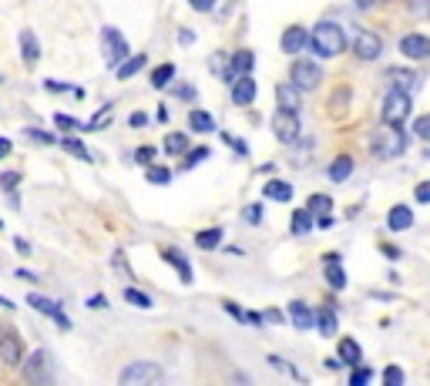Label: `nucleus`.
Instances as JSON below:
<instances>
[{"mask_svg": "<svg viewBox=\"0 0 430 386\" xmlns=\"http://www.w3.org/2000/svg\"><path fill=\"white\" fill-rule=\"evenodd\" d=\"M279 44H282V51H286V54H299V51L309 44V31H303V27H286Z\"/></svg>", "mask_w": 430, "mask_h": 386, "instance_id": "nucleus-14", "label": "nucleus"}, {"mask_svg": "<svg viewBox=\"0 0 430 386\" xmlns=\"http://www.w3.org/2000/svg\"><path fill=\"white\" fill-rule=\"evenodd\" d=\"M309 229H313V212H309V208L292 212V232H296V235H306Z\"/></svg>", "mask_w": 430, "mask_h": 386, "instance_id": "nucleus-27", "label": "nucleus"}, {"mask_svg": "<svg viewBox=\"0 0 430 386\" xmlns=\"http://www.w3.org/2000/svg\"><path fill=\"white\" fill-rule=\"evenodd\" d=\"M266 319H269V323H282V312H276V309H273V312H266Z\"/></svg>", "mask_w": 430, "mask_h": 386, "instance_id": "nucleus-60", "label": "nucleus"}, {"mask_svg": "<svg viewBox=\"0 0 430 386\" xmlns=\"http://www.w3.org/2000/svg\"><path fill=\"white\" fill-rule=\"evenodd\" d=\"M380 252H384L386 259H400V248H397V246H384Z\"/></svg>", "mask_w": 430, "mask_h": 386, "instance_id": "nucleus-55", "label": "nucleus"}, {"mask_svg": "<svg viewBox=\"0 0 430 386\" xmlns=\"http://www.w3.org/2000/svg\"><path fill=\"white\" fill-rule=\"evenodd\" d=\"M188 124H192V131H199V135H212L215 131V118L209 111H192V114H188Z\"/></svg>", "mask_w": 430, "mask_h": 386, "instance_id": "nucleus-23", "label": "nucleus"}, {"mask_svg": "<svg viewBox=\"0 0 430 386\" xmlns=\"http://www.w3.org/2000/svg\"><path fill=\"white\" fill-rule=\"evenodd\" d=\"M380 51H384V41L377 37L373 31H360L353 41V54L360 61H377L380 58Z\"/></svg>", "mask_w": 430, "mask_h": 386, "instance_id": "nucleus-9", "label": "nucleus"}, {"mask_svg": "<svg viewBox=\"0 0 430 386\" xmlns=\"http://www.w3.org/2000/svg\"><path fill=\"white\" fill-rule=\"evenodd\" d=\"M226 309H229V312L235 316V319H246V312H242V309L235 306V302H226Z\"/></svg>", "mask_w": 430, "mask_h": 386, "instance_id": "nucleus-57", "label": "nucleus"}, {"mask_svg": "<svg viewBox=\"0 0 430 386\" xmlns=\"http://www.w3.org/2000/svg\"><path fill=\"white\" fill-rule=\"evenodd\" d=\"M155 380H162V366H155V363H131V366H124L118 373V383H124V386L155 383Z\"/></svg>", "mask_w": 430, "mask_h": 386, "instance_id": "nucleus-6", "label": "nucleus"}, {"mask_svg": "<svg viewBox=\"0 0 430 386\" xmlns=\"http://www.w3.org/2000/svg\"><path fill=\"white\" fill-rule=\"evenodd\" d=\"M390 81L397 84L400 91H414V84H417V77L407 74V71H390Z\"/></svg>", "mask_w": 430, "mask_h": 386, "instance_id": "nucleus-35", "label": "nucleus"}, {"mask_svg": "<svg viewBox=\"0 0 430 386\" xmlns=\"http://www.w3.org/2000/svg\"><path fill=\"white\" fill-rule=\"evenodd\" d=\"M306 208L313 215H330V208H333V199H326V195H313L306 201Z\"/></svg>", "mask_w": 430, "mask_h": 386, "instance_id": "nucleus-31", "label": "nucleus"}, {"mask_svg": "<svg viewBox=\"0 0 430 386\" xmlns=\"http://www.w3.org/2000/svg\"><path fill=\"white\" fill-rule=\"evenodd\" d=\"M101 51H105V61L111 67H122L128 61V41L122 37V31H115V27H105L101 31Z\"/></svg>", "mask_w": 430, "mask_h": 386, "instance_id": "nucleus-4", "label": "nucleus"}, {"mask_svg": "<svg viewBox=\"0 0 430 386\" xmlns=\"http://www.w3.org/2000/svg\"><path fill=\"white\" fill-rule=\"evenodd\" d=\"M289 319H292L296 329H303V333H306L309 326L316 323V312H313L306 302H289Z\"/></svg>", "mask_w": 430, "mask_h": 386, "instance_id": "nucleus-19", "label": "nucleus"}, {"mask_svg": "<svg viewBox=\"0 0 430 386\" xmlns=\"http://www.w3.org/2000/svg\"><path fill=\"white\" fill-rule=\"evenodd\" d=\"M350 171H353V158H350V154H339V158L330 161V171H326V175H330V182H346Z\"/></svg>", "mask_w": 430, "mask_h": 386, "instance_id": "nucleus-21", "label": "nucleus"}, {"mask_svg": "<svg viewBox=\"0 0 430 386\" xmlns=\"http://www.w3.org/2000/svg\"><path fill=\"white\" fill-rule=\"evenodd\" d=\"M54 124L61 128L64 135H67V131H74V128H81V124H77L74 118H71V114H54Z\"/></svg>", "mask_w": 430, "mask_h": 386, "instance_id": "nucleus-42", "label": "nucleus"}, {"mask_svg": "<svg viewBox=\"0 0 430 386\" xmlns=\"http://www.w3.org/2000/svg\"><path fill=\"white\" fill-rule=\"evenodd\" d=\"M403 148H407V138L397 124L384 121L380 131H373V154L377 158H397V154H403Z\"/></svg>", "mask_w": 430, "mask_h": 386, "instance_id": "nucleus-2", "label": "nucleus"}, {"mask_svg": "<svg viewBox=\"0 0 430 386\" xmlns=\"http://www.w3.org/2000/svg\"><path fill=\"white\" fill-rule=\"evenodd\" d=\"M309 47L320 54V58H337L346 51V37L339 31V24L333 20H320L313 31H309Z\"/></svg>", "mask_w": 430, "mask_h": 386, "instance_id": "nucleus-1", "label": "nucleus"}, {"mask_svg": "<svg viewBox=\"0 0 430 386\" xmlns=\"http://www.w3.org/2000/svg\"><path fill=\"white\" fill-rule=\"evenodd\" d=\"M322 77V67L316 61H306V58H296L289 67V81L299 88V91H313L316 84H320Z\"/></svg>", "mask_w": 430, "mask_h": 386, "instance_id": "nucleus-3", "label": "nucleus"}, {"mask_svg": "<svg viewBox=\"0 0 430 386\" xmlns=\"http://www.w3.org/2000/svg\"><path fill=\"white\" fill-rule=\"evenodd\" d=\"M178 98L192 101V98H195V88H192V84H182V88H178Z\"/></svg>", "mask_w": 430, "mask_h": 386, "instance_id": "nucleus-51", "label": "nucleus"}, {"mask_svg": "<svg viewBox=\"0 0 430 386\" xmlns=\"http://www.w3.org/2000/svg\"><path fill=\"white\" fill-rule=\"evenodd\" d=\"M20 58H24L27 67H34V64L41 61V44H37V37H34L31 31L20 34Z\"/></svg>", "mask_w": 430, "mask_h": 386, "instance_id": "nucleus-20", "label": "nucleus"}, {"mask_svg": "<svg viewBox=\"0 0 430 386\" xmlns=\"http://www.w3.org/2000/svg\"><path fill=\"white\" fill-rule=\"evenodd\" d=\"M246 319H249L252 326H256V329H259V326L266 323V316H259V312H246Z\"/></svg>", "mask_w": 430, "mask_h": 386, "instance_id": "nucleus-54", "label": "nucleus"}, {"mask_svg": "<svg viewBox=\"0 0 430 386\" xmlns=\"http://www.w3.org/2000/svg\"><path fill=\"white\" fill-rule=\"evenodd\" d=\"M61 148H64V152H71V154H77L81 161H94V154L88 152V148H84V141H81V138H74L71 131H67V135H64V138H61Z\"/></svg>", "mask_w": 430, "mask_h": 386, "instance_id": "nucleus-24", "label": "nucleus"}, {"mask_svg": "<svg viewBox=\"0 0 430 386\" xmlns=\"http://www.w3.org/2000/svg\"><path fill=\"white\" fill-rule=\"evenodd\" d=\"M414 199L420 201V205H430V182H420V185L414 188Z\"/></svg>", "mask_w": 430, "mask_h": 386, "instance_id": "nucleus-45", "label": "nucleus"}, {"mask_svg": "<svg viewBox=\"0 0 430 386\" xmlns=\"http://www.w3.org/2000/svg\"><path fill=\"white\" fill-rule=\"evenodd\" d=\"M195 246L205 248V252H209V248H219V246H222V229H205V232H199V235H195Z\"/></svg>", "mask_w": 430, "mask_h": 386, "instance_id": "nucleus-26", "label": "nucleus"}, {"mask_svg": "<svg viewBox=\"0 0 430 386\" xmlns=\"http://www.w3.org/2000/svg\"><path fill=\"white\" fill-rule=\"evenodd\" d=\"M0 229H4V222H0Z\"/></svg>", "mask_w": 430, "mask_h": 386, "instance_id": "nucleus-63", "label": "nucleus"}, {"mask_svg": "<svg viewBox=\"0 0 430 386\" xmlns=\"http://www.w3.org/2000/svg\"><path fill=\"white\" fill-rule=\"evenodd\" d=\"M414 135L417 138H424V141H430V114H424V118H417L414 121Z\"/></svg>", "mask_w": 430, "mask_h": 386, "instance_id": "nucleus-39", "label": "nucleus"}, {"mask_svg": "<svg viewBox=\"0 0 430 386\" xmlns=\"http://www.w3.org/2000/svg\"><path fill=\"white\" fill-rule=\"evenodd\" d=\"M135 158H138L141 165H152V161H155V148H138V152H135Z\"/></svg>", "mask_w": 430, "mask_h": 386, "instance_id": "nucleus-46", "label": "nucleus"}, {"mask_svg": "<svg viewBox=\"0 0 430 386\" xmlns=\"http://www.w3.org/2000/svg\"><path fill=\"white\" fill-rule=\"evenodd\" d=\"M17 185H20V175H17V171H4V175H0V188H4V192H14Z\"/></svg>", "mask_w": 430, "mask_h": 386, "instance_id": "nucleus-40", "label": "nucleus"}, {"mask_svg": "<svg viewBox=\"0 0 430 386\" xmlns=\"http://www.w3.org/2000/svg\"><path fill=\"white\" fill-rule=\"evenodd\" d=\"M273 135H276L282 145H292V141L299 138V118H296V111L279 108V114L273 118Z\"/></svg>", "mask_w": 430, "mask_h": 386, "instance_id": "nucleus-7", "label": "nucleus"}, {"mask_svg": "<svg viewBox=\"0 0 430 386\" xmlns=\"http://www.w3.org/2000/svg\"><path fill=\"white\" fill-rule=\"evenodd\" d=\"M222 138L229 141V145H232V148H235V152H239V154H246V152H249V148H246V141H242V138H232L229 131H226V135H222Z\"/></svg>", "mask_w": 430, "mask_h": 386, "instance_id": "nucleus-47", "label": "nucleus"}, {"mask_svg": "<svg viewBox=\"0 0 430 386\" xmlns=\"http://www.w3.org/2000/svg\"><path fill=\"white\" fill-rule=\"evenodd\" d=\"M0 359L7 366H20L24 363V342H20V336L14 329H4V336H0Z\"/></svg>", "mask_w": 430, "mask_h": 386, "instance_id": "nucleus-8", "label": "nucleus"}, {"mask_svg": "<svg viewBox=\"0 0 430 386\" xmlns=\"http://www.w3.org/2000/svg\"><path fill=\"white\" fill-rule=\"evenodd\" d=\"M276 105L279 108H286V111H296L299 114V105H303V98H299V88L296 84H279L276 88Z\"/></svg>", "mask_w": 430, "mask_h": 386, "instance_id": "nucleus-16", "label": "nucleus"}, {"mask_svg": "<svg viewBox=\"0 0 430 386\" xmlns=\"http://www.w3.org/2000/svg\"><path fill=\"white\" fill-rule=\"evenodd\" d=\"M171 77H175V64H162V67H158V71L152 74V84L158 88V91H162V88L169 84Z\"/></svg>", "mask_w": 430, "mask_h": 386, "instance_id": "nucleus-34", "label": "nucleus"}, {"mask_svg": "<svg viewBox=\"0 0 430 386\" xmlns=\"http://www.w3.org/2000/svg\"><path fill=\"white\" fill-rule=\"evenodd\" d=\"M427 158H430V148H427Z\"/></svg>", "mask_w": 430, "mask_h": 386, "instance_id": "nucleus-62", "label": "nucleus"}, {"mask_svg": "<svg viewBox=\"0 0 430 386\" xmlns=\"http://www.w3.org/2000/svg\"><path fill=\"white\" fill-rule=\"evenodd\" d=\"M145 175H148V182H155V185H169V182H171V171L169 168H148Z\"/></svg>", "mask_w": 430, "mask_h": 386, "instance_id": "nucleus-36", "label": "nucleus"}, {"mask_svg": "<svg viewBox=\"0 0 430 386\" xmlns=\"http://www.w3.org/2000/svg\"><path fill=\"white\" fill-rule=\"evenodd\" d=\"M88 309H107V299L101 293H98V295H88Z\"/></svg>", "mask_w": 430, "mask_h": 386, "instance_id": "nucleus-48", "label": "nucleus"}, {"mask_svg": "<svg viewBox=\"0 0 430 386\" xmlns=\"http://www.w3.org/2000/svg\"><path fill=\"white\" fill-rule=\"evenodd\" d=\"M145 64H148V58H145V54H135V58H128V61L122 64V67H115V74L122 77V81H128V77H135L141 71V67H145Z\"/></svg>", "mask_w": 430, "mask_h": 386, "instance_id": "nucleus-25", "label": "nucleus"}, {"mask_svg": "<svg viewBox=\"0 0 430 386\" xmlns=\"http://www.w3.org/2000/svg\"><path fill=\"white\" fill-rule=\"evenodd\" d=\"M14 246L20 255H31V246H27V239H14Z\"/></svg>", "mask_w": 430, "mask_h": 386, "instance_id": "nucleus-52", "label": "nucleus"}, {"mask_svg": "<svg viewBox=\"0 0 430 386\" xmlns=\"http://www.w3.org/2000/svg\"><path fill=\"white\" fill-rule=\"evenodd\" d=\"M316 326H320L322 336H337V316H333L330 309H320V312H316Z\"/></svg>", "mask_w": 430, "mask_h": 386, "instance_id": "nucleus-28", "label": "nucleus"}, {"mask_svg": "<svg viewBox=\"0 0 430 386\" xmlns=\"http://www.w3.org/2000/svg\"><path fill=\"white\" fill-rule=\"evenodd\" d=\"M209 158V148H195V152L185 154V168H192V165H199V161H205Z\"/></svg>", "mask_w": 430, "mask_h": 386, "instance_id": "nucleus-43", "label": "nucleus"}, {"mask_svg": "<svg viewBox=\"0 0 430 386\" xmlns=\"http://www.w3.org/2000/svg\"><path fill=\"white\" fill-rule=\"evenodd\" d=\"M11 148H14V145H11V138H0V158H7V154H11Z\"/></svg>", "mask_w": 430, "mask_h": 386, "instance_id": "nucleus-56", "label": "nucleus"}, {"mask_svg": "<svg viewBox=\"0 0 430 386\" xmlns=\"http://www.w3.org/2000/svg\"><path fill=\"white\" fill-rule=\"evenodd\" d=\"M188 4H192L195 11H212L215 7V0H188Z\"/></svg>", "mask_w": 430, "mask_h": 386, "instance_id": "nucleus-50", "label": "nucleus"}, {"mask_svg": "<svg viewBox=\"0 0 430 386\" xmlns=\"http://www.w3.org/2000/svg\"><path fill=\"white\" fill-rule=\"evenodd\" d=\"M145 124H148V114H145V111H135V114H131V128H145Z\"/></svg>", "mask_w": 430, "mask_h": 386, "instance_id": "nucleus-49", "label": "nucleus"}, {"mask_svg": "<svg viewBox=\"0 0 430 386\" xmlns=\"http://www.w3.org/2000/svg\"><path fill=\"white\" fill-rule=\"evenodd\" d=\"M339 359L346 363V366H360L363 363V350H360V342L356 340H339Z\"/></svg>", "mask_w": 430, "mask_h": 386, "instance_id": "nucleus-22", "label": "nucleus"}, {"mask_svg": "<svg viewBox=\"0 0 430 386\" xmlns=\"http://www.w3.org/2000/svg\"><path fill=\"white\" fill-rule=\"evenodd\" d=\"M165 152L169 154H188V138H185L182 131L169 135V138H165Z\"/></svg>", "mask_w": 430, "mask_h": 386, "instance_id": "nucleus-30", "label": "nucleus"}, {"mask_svg": "<svg viewBox=\"0 0 430 386\" xmlns=\"http://www.w3.org/2000/svg\"><path fill=\"white\" fill-rule=\"evenodd\" d=\"M0 306H4V309H14V302H11V299H4V295H0Z\"/></svg>", "mask_w": 430, "mask_h": 386, "instance_id": "nucleus-61", "label": "nucleus"}, {"mask_svg": "<svg viewBox=\"0 0 430 386\" xmlns=\"http://www.w3.org/2000/svg\"><path fill=\"white\" fill-rule=\"evenodd\" d=\"M384 383L386 386H403V370H400V366H386V370H384Z\"/></svg>", "mask_w": 430, "mask_h": 386, "instance_id": "nucleus-37", "label": "nucleus"}, {"mask_svg": "<svg viewBox=\"0 0 430 386\" xmlns=\"http://www.w3.org/2000/svg\"><path fill=\"white\" fill-rule=\"evenodd\" d=\"M27 302H31V306L37 309V312H44V316H51V319H54V323L61 326V329H71V319H67V316H64L61 309H58V302H51V299H44V295H37V293L27 295Z\"/></svg>", "mask_w": 430, "mask_h": 386, "instance_id": "nucleus-12", "label": "nucleus"}, {"mask_svg": "<svg viewBox=\"0 0 430 386\" xmlns=\"http://www.w3.org/2000/svg\"><path fill=\"white\" fill-rule=\"evenodd\" d=\"M252 67H256V54H252L249 47H242V51H235V54H232V71L226 77H229V81H235V77L249 74Z\"/></svg>", "mask_w": 430, "mask_h": 386, "instance_id": "nucleus-15", "label": "nucleus"}, {"mask_svg": "<svg viewBox=\"0 0 430 386\" xmlns=\"http://www.w3.org/2000/svg\"><path fill=\"white\" fill-rule=\"evenodd\" d=\"M178 41H182L185 47H188V44H192V41H195V34H192V31H178Z\"/></svg>", "mask_w": 430, "mask_h": 386, "instance_id": "nucleus-58", "label": "nucleus"}, {"mask_svg": "<svg viewBox=\"0 0 430 386\" xmlns=\"http://www.w3.org/2000/svg\"><path fill=\"white\" fill-rule=\"evenodd\" d=\"M403 118H410V94L393 88V91L384 98V121L386 124H400Z\"/></svg>", "mask_w": 430, "mask_h": 386, "instance_id": "nucleus-5", "label": "nucleus"}, {"mask_svg": "<svg viewBox=\"0 0 430 386\" xmlns=\"http://www.w3.org/2000/svg\"><path fill=\"white\" fill-rule=\"evenodd\" d=\"M414 225V212H410V205H393L390 212H386V229L390 232H407Z\"/></svg>", "mask_w": 430, "mask_h": 386, "instance_id": "nucleus-13", "label": "nucleus"}, {"mask_svg": "<svg viewBox=\"0 0 430 386\" xmlns=\"http://www.w3.org/2000/svg\"><path fill=\"white\" fill-rule=\"evenodd\" d=\"M370 376H373V373H370L367 366H356V370L350 373V386H367Z\"/></svg>", "mask_w": 430, "mask_h": 386, "instance_id": "nucleus-38", "label": "nucleus"}, {"mask_svg": "<svg viewBox=\"0 0 430 386\" xmlns=\"http://www.w3.org/2000/svg\"><path fill=\"white\" fill-rule=\"evenodd\" d=\"M400 51L410 61H424V58H430V37H424V34H407L400 41Z\"/></svg>", "mask_w": 430, "mask_h": 386, "instance_id": "nucleus-11", "label": "nucleus"}, {"mask_svg": "<svg viewBox=\"0 0 430 386\" xmlns=\"http://www.w3.org/2000/svg\"><path fill=\"white\" fill-rule=\"evenodd\" d=\"M262 199H269V201H289L292 199V185H289V182H282V178H269V182L262 185Z\"/></svg>", "mask_w": 430, "mask_h": 386, "instance_id": "nucleus-17", "label": "nucleus"}, {"mask_svg": "<svg viewBox=\"0 0 430 386\" xmlns=\"http://www.w3.org/2000/svg\"><path fill=\"white\" fill-rule=\"evenodd\" d=\"M326 282L333 289H346V272L339 269V262H326Z\"/></svg>", "mask_w": 430, "mask_h": 386, "instance_id": "nucleus-29", "label": "nucleus"}, {"mask_svg": "<svg viewBox=\"0 0 430 386\" xmlns=\"http://www.w3.org/2000/svg\"><path fill=\"white\" fill-rule=\"evenodd\" d=\"M14 279H24V282H37V276H34V272H27V269H17Z\"/></svg>", "mask_w": 430, "mask_h": 386, "instance_id": "nucleus-53", "label": "nucleus"}, {"mask_svg": "<svg viewBox=\"0 0 430 386\" xmlns=\"http://www.w3.org/2000/svg\"><path fill=\"white\" fill-rule=\"evenodd\" d=\"M24 135H27L31 141H41V145H54V135H47V131H37V128H27Z\"/></svg>", "mask_w": 430, "mask_h": 386, "instance_id": "nucleus-44", "label": "nucleus"}, {"mask_svg": "<svg viewBox=\"0 0 430 386\" xmlns=\"http://www.w3.org/2000/svg\"><path fill=\"white\" fill-rule=\"evenodd\" d=\"M256 98H259V84H256V77L242 74V77H235V81H232V101H235L239 108H249Z\"/></svg>", "mask_w": 430, "mask_h": 386, "instance_id": "nucleus-10", "label": "nucleus"}, {"mask_svg": "<svg viewBox=\"0 0 430 386\" xmlns=\"http://www.w3.org/2000/svg\"><path fill=\"white\" fill-rule=\"evenodd\" d=\"M162 255H165V262H169V265H175V269H178L182 286H192V265H188V259H185L182 252H178V248H165Z\"/></svg>", "mask_w": 430, "mask_h": 386, "instance_id": "nucleus-18", "label": "nucleus"}, {"mask_svg": "<svg viewBox=\"0 0 430 386\" xmlns=\"http://www.w3.org/2000/svg\"><path fill=\"white\" fill-rule=\"evenodd\" d=\"M242 218H246L249 225H259L262 222V205H246V208H242Z\"/></svg>", "mask_w": 430, "mask_h": 386, "instance_id": "nucleus-41", "label": "nucleus"}, {"mask_svg": "<svg viewBox=\"0 0 430 386\" xmlns=\"http://www.w3.org/2000/svg\"><path fill=\"white\" fill-rule=\"evenodd\" d=\"M356 7H360V11H370V7H377V4H380V0H353Z\"/></svg>", "mask_w": 430, "mask_h": 386, "instance_id": "nucleus-59", "label": "nucleus"}, {"mask_svg": "<svg viewBox=\"0 0 430 386\" xmlns=\"http://www.w3.org/2000/svg\"><path fill=\"white\" fill-rule=\"evenodd\" d=\"M44 366H47V356L37 350V353L31 356V363H27V376H31V380H41V376H44Z\"/></svg>", "mask_w": 430, "mask_h": 386, "instance_id": "nucleus-33", "label": "nucleus"}, {"mask_svg": "<svg viewBox=\"0 0 430 386\" xmlns=\"http://www.w3.org/2000/svg\"><path fill=\"white\" fill-rule=\"evenodd\" d=\"M124 302H131L135 309H152V306H155V302H152V295L138 293V289H124Z\"/></svg>", "mask_w": 430, "mask_h": 386, "instance_id": "nucleus-32", "label": "nucleus"}]
</instances>
